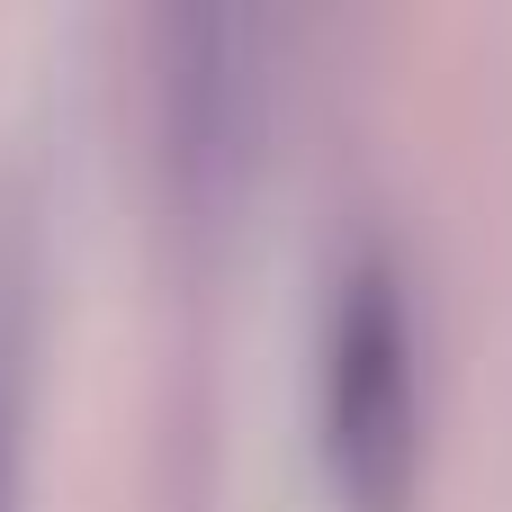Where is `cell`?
<instances>
[{
  "label": "cell",
  "instance_id": "cell-1",
  "mask_svg": "<svg viewBox=\"0 0 512 512\" xmlns=\"http://www.w3.org/2000/svg\"><path fill=\"white\" fill-rule=\"evenodd\" d=\"M324 477L342 512H405L423 477V369L414 306L387 252L351 261L324 333Z\"/></svg>",
  "mask_w": 512,
  "mask_h": 512
},
{
  "label": "cell",
  "instance_id": "cell-2",
  "mask_svg": "<svg viewBox=\"0 0 512 512\" xmlns=\"http://www.w3.org/2000/svg\"><path fill=\"white\" fill-rule=\"evenodd\" d=\"M27 423V261L18 225L0 216V512H18V432Z\"/></svg>",
  "mask_w": 512,
  "mask_h": 512
}]
</instances>
